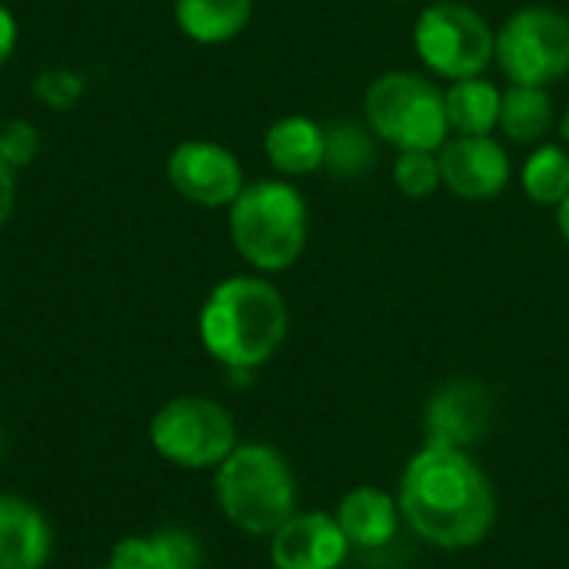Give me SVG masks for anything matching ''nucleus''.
Masks as SVG:
<instances>
[{
    "label": "nucleus",
    "instance_id": "16",
    "mask_svg": "<svg viewBox=\"0 0 569 569\" xmlns=\"http://www.w3.org/2000/svg\"><path fill=\"white\" fill-rule=\"evenodd\" d=\"M203 550L190 530H157L147 537H127L113 547L110 567L117 569H200Z\"/></svg>",
    "mask_w": 569,
    "mask_h": 569
},
{
    "label": "nucleus",
    "instance_id": "11",
    "mask_svg": "<svg viewBox=\"0 0 569 569\" xmlns=\"http://www.w3.org/2000/svg\"><path fill=\"white\" fill-rule=\"evenodd\" d=\"M443 187L463 200H493L510 187L513 167L507 150L487 137H457L440 147Z\"/></svg>",
    "mask_w": 569,
    "mask_h": 569
},
{
    "label": "nucleus",
    "instance_id": "26",
    "mask_svg": "<svg viewBox=\"0 0 569 569\" xmlns=\"http://www.w3.org/2000/svg\"><path fill=\"white\" fill-rule=\"evenodd\" d=\"M13 197H17V187H13V170L0 160V227L10 220L13 213Z\"/></svg>",
    "mask_w": 569,
    "mask_h": 569
},
{
    "label": "nucleus",
    "instance_id": "2",
    "mask_svg": "<svg viewBox=\"0 0 569 569\" xmlns=\"http://www.w3.org/2000/svg\"><path fill=\"white\" fill-rule=\"evenodd\" d=\"M290 330L280 290L263 277H227L200 307V343L227 370L247 373L273 360Z\"/></svg>",
    "mask_w": 569,
    "mask_h": 569
},
{
    "label": "nucleus",
    "instance_id": "4",
    "mask_svg": "<svg viewBox=\"0 0 569 569\" xmlns=\"http://www.w3.org/2000/svg\"><path fill=\"white\" fill-rule=\"evenodd\" d=\"M217 503L237 530L273 537L297 513V480L287 457L267 443H237L217 467Z\"/></svg>",
    "mask_w": 569,
    "mask_h": 569
},
{
    "label": "nucleus",
    "instance_id": "9",
    "mask_svg": "<svg viewBox=\"0 0 569 569\" xmlns=\"http://www.w3.org/2000/svg\"><path fill=\"white\" fill-rule=\"evenodd\" d=\"M170 187L197 207H230L243 183L240 160L213 140H183L167 160Z\"/></svg>",
    "mask_w": 569,
    "mask_h": 569
},
{
    "label": "nucleus",
    "instance_id": "28",
    "mask_svg": "<svg viewBox=\"0 0 569 569\" xmlns=\"http://www.w3.org/2000/svg\"><path fill=\"white\" fill-rule=\"evenodd\" d=\"M560 137L569 143V107H567V113H563V120H560Z\"/></svg>",
    "mask_w": 569,
    "mask_h": 569
},
{
    "label": "nucleus",
    "instance_id": "21",
    "mask_svg": "<svg viewBox=\"0 0 569 569\" xmlns=\"http://www.w3.org/2000/svg\"><path fill=\"white\" fill-rule=\"evenodd\" d=\"M523 193L540 207H560L569 197V153L557 143L537 147L520 170Z\"/></svg>",
    "mask_w": 569,
    "mask_h": 569
},
{
    "label": "nucleus",
    "instance_id": "22",
    "mask_svg": "<svg viewBox=\"0 0 569 569\" xmlns=\"http://www.w3.org/2000/svg\"><path fill=\"white\" fill-rule=\"evenodd\" d=\"M393 183L410 200H423L437 193L443 187L437 150H400L393 163Z\"/></svg>",
    "mask_w": 569,
    "mask_h": 569
},
{
    "label": "nucleus",
    "instance_id": "7",
    "mask_svg": "<svg viewBox=\"0 0 569 569\" xmlns=\"http://www.w3.org/2000/svg\"><path fill=\"white\" fill-rule=\"evenodd\" d=\"M150 443L183 470H210L237 450V423L217 400L177 397L153 413Z\"/></svg>",
    "mask_w": 569,
    "mask_h": 569
},
{
    "label": "nucleus",
    "instance_id": "10",
    "mask_svg": "<svg viewBox=\"0 0 569 569\" xmlns=\"http://www.w3.org/2000/svg\"><path fill=\"white\" fill-rule=\"evenodd\" d=\"M493 393L477 380H450L437 387L423 407V433L433 447L467 450L493 430Z\"/></svg>",
    "mask_w": 569,
    "mask_h": 569
},
{
    "label": "nucleus",
    "instance_id": "14",
    "mask_svg": "<svg viewBox=\"0 0 569 569\" xmlns=\"http://www.w3.org/2000/svg\"><path fill=\"white\" fill-rule=\"evenodd\" d=\"M400 520V503L377 487H353L337 507V523L357 550L387 547L397 537Z\"/></svg>",
    "mask_w": 569,
    "mask_h": 569
},
{
    "label": "nucleus",
    "instance_id": "1",
    "mask_svg": "<svg viewBox=\"0 0 569 569\" xmlns=\"http://www.w3.org/2000/svg\"><path fill=\"white\" fill-rule=\"evenodd\" d=\"M403 523L430 547L457 553L487 540L497 520L490 477L467 450L423 443L400 477L397 490Z\"/></svg>",
    "mask_w": 569,
    "mask_h": 569
},
{
    "label": "nucleus",
    "instance_id": "6",
    "mask_svg": "<svg viewBox=\"0 0 569 569\" xmlns=\"http://www.w3.org/2000/svg\"><path fill=\"white\" fill-rule=\"evenodd\" d=\"M413 50L430 73L450 83L483 77L497 60V30L470 3L437 0L413 23Z\"/></svg>",
    "mask_w": 569,
    "mask_h": 569
},
{
    "label": "nucleus",
    "instance_id": "5",
    "mask_svg": "<svg viewBox=\"0 0 569 569\" xmlns=\"http://www.w3.org/2000/svg\"><path fill=\"white\" fill-rule=\"evenodd\" d=\"M363 117L397 150H440L450 140L443 90L410 70L380 73L363 93Z\"/></svg>",
    "mask_w": 569,
    "mask_h": 569
},
{
    "label": "nucleus",
    "instance_id": "23",
    "mask_svg": "<svg viewBox=\"0 0 569 569\" xmlns=\"http://www.w3.org/2000/svg\"><path fill=\"white\" fill-rule=\"evenodd\" d=\"M37 153H40V133L33 123H27V120L0 123V160L10 170L30 167L37 160Z\"/></svg>",
    "mask_w": 569,
    "mask_h": 569
},
{
    "label": "nucleus",
    "instance_id": "29",
    "mask_svg": "<svg viewBox=\"0 0 569 569\" xmlns=\"http://www.w3.org/2000/svg\"><path fill=\"white\" fill-rule=\"evenodd\" d=\"M107 569H117V567H107Z\"/></svg>",
    "mask_w": 569,
    "mask_h": 569
},
{
    "label": "nucleus",
    "instance_id": "19",
    "mask_svg": "<svg viewBox=\"0 0 569 569\" xmlns=\"http://www.w3.org/2000/svg\"><path fill=\"white\" fill-rule=\"evenodd\" d=\"M377 163V133L357 120H333L327 123V150L323 170L333 180H360Z\"/></svg>",
    "mask_w": 569,
    "mask_h": 569
},
{
    "label": "nucleus",
    "instance_id": "3",
    "mask_svg": "<svg viewBox=\"0 0 569 569\" xmlns=\"http://www.w3.org/2000/svg\"><path fill=\"white\" fill-rule=\"evenodd\" d=\"M237 253L260 273L290 270L307 247V200L287 180H253L227 213Z\"/></svg>",
    "mask_w": 569,
    "mask_h": 569
},
{
    "label": "nucleus",
    "instance_id": "15",
    "mask_svg": "<svg viewBox=\"0 0 569 569\" xmlns=\"http://www.w3.org/2000/svg\"><path fill=\"white\" fill-rule=\"evenodd\" d=\"M323 150H327V127L310 117H280L263 133V153L273 163V170L287 177H303L323 170Z\"/></svg>",
    "mask_w": 569,
    "mask_h": 569
},
{
    "label": "nucleus",
    "instance_id": "25",
    "mask_svg": "<svg viewBox=\"0 0 569 569\" xmlns=\"http://www.w3.org/2000/svg\"><path fill=\"white\" fill-rule=\"evenodd\" d=\"M13 47H17V20H13V13L0 3V67L10 60Z\"/></svg>",
    "mask_w": 569,
    "mask_h": 569
},
{
    "label": "nucleus",
    "instance_id": "8",
    "mask_svg": "<svg viewBox=\"0 0 569 569\" xmlns=\"http://www.w3.org/2000/svg\"><path fill=\"white\" fill-rule=\"evenodd\" d=\"M497 63L510 83L550 87L569 73V17L553 7H520L497 30Z\"/></svg>",
    "mask_w": 569,
    "mask_h": 569
},
{
    "label": "nucleus",
    "instance_id": "24",
    "mask_svg": "<svg viewBox=\"0 0 569 569\" xmlns=\"http://www.w3.org/2000/svg\"><path fill=\"white\" fill-rule=\"evenodd\" d=\"M33 93H37L43 103H50L53 110H70V107L80 100V93H83V77L73 73V70L53 67V70L37 73Z\"/></svg>",
    "mask_w": 569,
    "mask_h": 569
},
{
    "label": "nucleus",
    "instance_id": "17",
    "mask_svg": "<svg viewBox=\"0 0 569 569\" xmlns=\"http://www.w3.org/2000/svg\"><path fill=\"white\" fill-rule=\"evenodd\" d=\"M253 17V0H173L177 27L197 43H227Z\"/></svg>",
    "mask_w": 569,
    "mask_h": 569
},
{
    "label": "nucleus",
    "instance_id": "27",
    "mask_svg": "<svg viewBox=\"0 0 569 569\" xmlns=\"http://www.w3.org/2000/svg\"><path fill=\"white\" fill-rule=\"evenodd\" d=\"M557 230H560V237L567 240L569 247V197L557 207Z\"/></svg>",
    "mask_w": 569,
    "mask_h": 569
},
{
    "label": "nucleus",
    "instance_id": "12",
    "mask_svg": "<svg viewBox=\"0 0 569 569\" xmlns=\"http://www.w3.org/2000/svg\"><path fill=\"white\" fill-rule=\"evenodd\" d=\"M350 550L337 513L323 510H297L270 537V560L277 569H340Z\"/></svg>",
    "mask_w": 569,
    "mask_h": 569
},
{
    "label": "nucleus",
    "instance_id": "13",
    "mask_svg": "<svg viewBox=\"0 0 569 569\" xmlns=\"http://www.w3.org/2000/svg\"><path fill=\"white\" fill-rule=\"evenodd\" d=\"M53 550L47 517L10 493H0V569H43Z\"/></svg>",
    "mask_w": 569,
    "mask_h": 569
},
{
    "label": "nucleus",
    "instance_id": "20",
    "mask_svg": "<svg viewBox=\"0 0 569 569\" xmlns=\"http://www.w3.org/2000/svg\"><path fill=\"white\" fill-rule=\"evenodd\" d=\"M500 127L513 143H540L553 127V97L547 87L510 83L500 103Z\"/></svg>",
    "mask_w": 569,
    "mask_h": 569
},
{
    "label": "nucleus",
    "instance_id": "18",
    "mask_svg": "<svg viewBox=\"0 0 569 569\" xmlns=\"http://www.w3.org/2000/svg\"><path fill=\"white\" fill-rule=\"evenodd\" d=\"M443 100H447L450 130H457L460 137H487L493 127H500L503 90L490 83L487 77L453 80L443 90Z\"/></svg>",
    "mask_w": 569,
    "mask_h": 569
}]
</instances>
